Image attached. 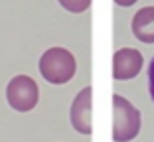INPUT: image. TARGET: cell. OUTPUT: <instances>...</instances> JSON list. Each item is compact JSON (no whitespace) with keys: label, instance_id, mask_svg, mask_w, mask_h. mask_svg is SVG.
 Returning a JSON list of instances; mask_svg holds the SVG:
<instances>
[{"label":"cell","instance_id":"1","mask_svg":"<svg viewBox=\"0 0 154 142\" xmlns=\"http://www.w3.org/2000/svg\"><path fill=\"white\" fill-rule=\"evenodd\" d=\"M75 69H77L75 57L65 47H50L40 57L42 77L45 81L54 83V85H61V83L71 81V77L75 75Z\"/></svg>","mask_w":154,"mask_h":142},{"label":"cell","instance_id":"2","mask_svg":"<svg viewBox=\"0 0 154 142\" xmlns=\"http://www.w3.org/2000/svg\"><path fill=\"white\" fill-rule=\"evenodd\" d=\"M140 132V113L128 99L113 95V140L128 142Z\"/></svg>","mask_w":154,"mask_h":142},{"label":"cell","instance_id":"3","mask_svg":"<svg viewBox=\"0 0 154 142\" xmlns=\"http://www.w3.org/2000/svg\"><path fill=\"white\" fill-rule=\"evenodd\" d=\"M6 99H8V105L14 110L28 113V110H32L38 105L40 89H38L36 81L32 77H28V75H16V77H12V81L6 87Z\"/></svg>","mask_w":154,"mask_h":142},{"label":"cell","instance_id":"4","mask_svg":"<svg viewBox=\"0 0 154 142\" xmlns=\"http://www.w3.org/2000/svg\"><path fill=\"white\" fill-rule=\"evenodd\" d=\"M142 63H144V59H142V53L138 50H132V47L117 50L113 55V77L119 81L136 77L140 73Z\"/></svg>","mask_w":154,"mask_h":142},{"label":"cell","instance_id":"5","mask_svg":"<svg viewBox=\"0 0 154 142\" xmlns=\"http://www.w3.org/2000/svg\"><path fill=\"white\" fill-rule=\"evenodd\" d=\"M91 97L93 91L91 87H85L77 93L75 101L71 103V113H69V119L71 124L77 132L81 134H91L93 132V124H91Z\"/></svg>","mask_w":154,"mask_h":142},{"label":"cell","instance_id":"6","mask_svg":"<svg viewBox=\"0 0 154 142\" xmlns=\"http://www.w3.org/2000/svg\"><path fill=\"white\" fill-rule=\"evenodd\" d=\"M132 34L144 44H154V6L140 8L132 18Z\"/></svg>","mask_w":154,"mask_h":142},{"label":"cell","instance_id":"7","mask_svg":"<svg viewBox=\"0 0 154 142\" xmlns=\"http://www.w3.org/2000/svg\"><path fill=\"white\" fill-rule=\"evenodd\" d=\"M59 4L65 10H69V12L79 14V12H85L91 6V0H59Z\"/></svg>","mask_w":154,"mask_h":142},{"label":"cell","instance_id":"8","mask_svg":"<svg viewBox=\"0 0 154 142\" xmlns=\"http://www.w3.org/2000/svg\"><path fill=\"white\" fill-rule=\"evenodd\" d=\"M148 89H150V99L154 101V57H152L150 67H148Z\"/></svg>","mask_w":154,"mask_h":142},{"label":"cell","instance_id":"9","mask_svg":"<svg viewBox=\"0 0 154 142\" xmlns=\"http://www.w3.org/2000/svg\"><path fill=\"white\" fill-rule=\"evenodd\" d=\"M115 2H117L119 6H132L136 0H115Z\"/></svg>","mask_w":154,"mask_h":142}]
</instances>
